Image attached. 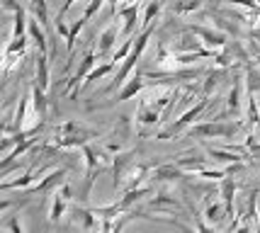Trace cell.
<instances>
[{"label":"cell","mask_w":260,"mask_h":233,"mask_svg":"<svg viewBox=\"0 0 260 233\" xmlns=\"http://www.w3.org/2000/svg\"><path fill=\"white\" fill-rule=\"evenodd\" d=\"M34 180H37V175L34 173H27L24 178H20V180H3L0 182V189H12V187H29Z\"/></svg>","instance_id":"29"},{"label":"cell","mask_w":260,"mask_h":233,"mask_svg":"<svg viewBox=\"0 0 260 233\" xmlns=\"http://www.w3.org/2000/svg\"><path fill=\"white\" fill-rule=\"evenodd\" d=\"M8 231H20V233H22L24 228H22V223H20V219H12L10 226H8Z\"/></svg>","instance_id":"36"},{"label":"cell","mask_w":260,"mask_h":233,"mask_svg":"<svg viewBox=\"0 0 260 233\" xmlns=\"http://www.w3.org/2000/svg\"><path fill=\"white\" fill-rule=\"evenodd\" d=\"M117 3H122V0H110V5H112V12H117Z\"/></svg>","instance_id":"38"},{"label":"cell","mask_w":260,"mask_h":233,"mask_svg":"<svg viewBox=\"0 0 260 233\" xmlns=\"http://www.w3.org/2000/svg\"><path fill=\"white\" fill-rule=\"evenodd\" d=\"M122 32H117V27H107L105 32L100 34V44H98V54H107L110 49L114 46V42H117V37H119Z\"/></svg>","instance_id":"22"},{"label":"cell","mask_w":260,"mask_h":233,"mask_svg":"<svg viewBox=\"0 0 260 233\" xmlns=\"http://www.w3.org/2000/svg\"><path fill=\"white\" fill-rule=\"evenodd\" d=\"M73 3H76V0H66V3H63V8L58 10V15H56V17H61V20H63V15H66V12L71 10V5H73Z\"/></svg>","instance_id":"37"},{"label":"cell","mask_w":260,"mask_h":233,"mask_svg":"<svg viewBox=\"0 0 260 233\" xmlns=\"http://www.w3.org/2000/svg\"><path fill=\"white\" fill-rule=\"evenodd\" d=\"M226 214H229V209H226V204H224V202H221V204H207V209H204V219L212 223V226H216V223L226 216Z\"/></svg>","instance_id":"21"},{"label":"cell","mask_w":260,"mask_h":233,"mask_svg":"<svg viewBox=\"0 0 260 233\" xmlns=\"http://www.w3.org/2000/svg\"><path fill=\"white\" fill-rule=\"evenodd\" d=\"M160 119V110L156 105H151L148 100H141L139 110H136V122L141 124H156Z\"/></svg>","instance_id":"14"},{"label":"cell","mask_w":260,"mask_h":233,"mask_svg":"<svg viewBox=\"0 0 260 233\" xmlns=\"http://www.w3.org/2000/svg\"><path fill=\"white\" fill-rule=\"evenodd\" d=\"M175 163H178L182 170H192L194 175H197L200 170L207 168V158H202V155H182V158H178Z\"/></svg>","instance_id":"19"},{"label":"cell","mask_w":260,"mask_h":233,"mask_svg":"<svg viewBox=\"0 0 260 233\" xmlns=\"http://www.w3.org/2000/svg\"><path fill=\"white\" fill-rule=\"evenodd\" d=\"M258 231H260V219H258Z\"/></svg>","instance_id":"40"},{"label":"cell","mask_w":260,"mask_h":233,"mask_svg":"<svg viewBox=\"0 0 260 233\" xmlns=\"http://www.w3.org/2000/svg\"><path fill=\"white\" fill-rule=\"evenodd\" d=\"M207 153L212 155L214 160H219V163H229V165H234V163H243V153L231 151V148L219 151V148H214V146H207Z\"/></svg>","instance_id":"15"},{"label":"cell","mask_w":260,"mask_h":233,"mask_svg":"<svg viewBox=\"0 0 260 233\" xmlns=\"http://www.w3.org/2000/svg\"><path fill=\"white\" fill-rule=\"evenodd\" d=\"M85 27V20L80 17V20H76V22L71 24V32H68V37H66V49H68V58L73 56V49H76V39H78V34H80V29Z\"/></svg>","instance_id":"25"},{"label":"cell","mask_w":260,"mask_h":233,"mask_svg":"<svg viewBox=\"0 0 260 233\" xmlns=\"http://www.w3.org/2000/svg\"><path fill=\"white\" fill-rule=\"evenodd\" d=\"M219 194H221V202L226 204L229 214H231V209H234V197H236V182L229 178H221V185H219Z\"/></svg>","instance_id":"17"},{"label":"cell","mask_w":260,"mask_h":233,"mask_svg":"<svg viewBox=\"0 0 260 233\" xmlns=\"http://www.w3.org/2000/svg\"><path fill=\"white\" fill-rule=\"evenodd\" d=\"M241 90H243V80L236 78V80H234V88L229 92V100H226V110L231 112V114H238V112H241Z\"/></svg>","instance_id":"20"},{"label":"cell","mask_w":260,"mask_h":233,"mask_svg":"<svg viewBox=\"0 0 260 233\" xmlns=\"http://www.w3.org/2000/svg\"><path fill=\"white\" fill-rule=\"evenodd\" d=\"M151 209H156V211H163V209L178 211L180 209V204H178L175 197H170V194H158L156 199H151Z\"/></svg>","instance_id":"23"},{"label":"cell","mask_w":260,"mask_h":233,"mask_svg":"<svg viewBox=\"0 0 260 233\" xmlns=\"http://www.w3.org/2000/svg\"><path fill=\"white\" fill-rule=\"evenodd\" d=\"M207 105H209V100H207V97H204V100H200L197 105H194V107H190V110L185 112V114H182L178 122H173V124L168 126V129H163V131L158 134V139H163V141H166V139H173V136H178V134H180L182 129L187 126V124H192L194 119H197V117L202 114Z\"/></svg>","instance_id":"4"},{"label":"cell","mask_w":260,"mask_h":233,"mask_svg":"<svg viewBox=\"0 0 260 233\" xmlns=\"http://www.w3.org/2000/svg\"><path fill=\"white\" fill-rule=\"evenodd\" d=\"M98 134L92 129H85L78 122H63L56 129V146L58 148H76V146H85L90 139H95Z\"/></svg>","instance_id":"1"},{"label":"cell","mask_w":260,"mask_h":233,"mask_svg":"<svg viewBox=\"0 0 260 233\" xmlns=\"http://www.w3.org/2000/svg\"><path fill=\"white\" fill-rule=\"evenodd\" d=\"M258 139H260V131H258Z\"/></svg>","instance_id":"41"},{"label":"cell","mask_w":260,"mask_h":233,"mask_svg":"<svg viewBox=\"0 0 260 233\" xmlns=\"http://www.w3.org/2000/svg\"><path fill=\"white\" fill-rule=\"evenodd\" d=\"M224 73H226V71H224V66L219 68V71H212V73H209V76H207V80H204V97H207V95H212V92H214L216 88H219V85H221V80H224Z\"/></svg>","instance_id":"24"},{"label":"cell","mask_w":260,"mask_h":233,"mask_svg":"<svg viewBox=\"0 0 260 233\" xmlns=\"http://www.w3.org/2000/svg\"><path fill=\"white\" fill-rule=\"evenodd\" d=\"M248 122H250V126H258L260 124L258 97H255V92H253V90H248Z\"/></svg>","instance_id":"28"},{"label":"cell","mask_w":260,"mask_h":233,"mask_svg":"<svg viewBox=\"0 0 260 233\" xmlns=\"http://www.w3.org/2000/svg\"><path fill=\"white\" fill-rule=\"evenodd\" d=\"M46 90L39 85V83H34L32 85V102H34V112H37V117L39 119H44L46 117V107H49V102H46Z\"/></svg>","instance_id":"18"},{"label":"cell","mask_w":260,"mask_h":233,"mask_svg":"<svg viewBox=\"0 0 260 233\" xmlns=\"http://www.w3.org/2000/svg\"><path fill=\"white\" fill-rule=\"evenodd\" d=\"M160 8H163V0H148L146 10H144V17H141V20H144L141 24H151V22H153V20L160 15Z\"/></svg>","instance_id":"27"},{"label":"cell","mask_w":260,"mask_h":233,"mask_svg":"<svg viewBox=\"0 0 260 233\" xmlns=\"http://www.w3.org/2000/svg\"><path fill=\"white\" fill-rule=\"evenodd\" d=\"M255 61H258V63H260V54H258V51H255Z\"/></svg>","instance_id":"39"},{"label":"cell","mask_w":260,"mask_h":233,"mask_svg":"<svg viewBox=\"0 0 260 233\" xmlns=\"http://www.w3.org/2000/svg\"><path fill=\"white\" fill-rule=\"evenodd\" d=\"M117 66L114 61H110V63H102V66H98V68H92L90 73H88V78H85V83H95V80H100V78H105L112 68Z\"/></svg>","instance_id":"31"},{"label":"cell","mask_w":260,"mask_h":233,"mask_svg":"<svg viewBox=\"0 0 260 233\" xmlns=\"http://www.w3.org/2000/svg\"><path fill=\"white\" fill-rule=\"evenodd\" d=\"M73 216H76V221H78V226L83 228V231H90V228H100V223H98V214H95V209H83V207H76L73 209Z\"/></svg>","instance_id":"12"},{"label":"cell","mask_w":260,"mask_h":233,"mask_svg":"<svg viewBox=\"0 0 260 233\" xmlns=\"http://www.w3.org/2000/svg\"><path fill=\"white\" fill-rule=\"evenodd\" d=\"M29 10H32V15L42 24H44V27H49V10H46V0H32V3H29Z\"/></svg>","instance_id":"26"},{"label":"cell","mask_w":260,"mask_h":233,"mask_svg":"<svg viewBox=\"0 0 260 233\" xmlns=\"http://www.w3.org/2000/svg\"><path fill=\"white\" fill-rule=\"evenodd\" d=\"M146 3H148V0H146Z\"/></svg>","instance_id":"42"},{"label":"cell","mask_w":260,"mask_h":233,"mask_svg":"<svg viewBox=\"0 0 260 233\" xmlns=\"http://www.w3.org/2000/svg\"><path fill=\"white\" fill-rule=\"evenodd\" d=\"M114 15H119L122 20H124V27H122V37L124 39H129L132 34H134L136 29V20H139V5L136 3H129V5H124V8H117V12Z\"/></svg>","instance_id":"9"},{"label":"cell","mask_w":260,"mask_h":233,"mask_svg":"<svg viewBox=\"0 0 260 233\" xmlns=\"http://www.w3.org/2000/svg\"><path fill=\"white\" fill-rule=\"evenodd\" d=\"M24 46H27V39H24V37H12V42L8 44L5 54H24Z\"/></svg>","instance_id":"32"},{"label":"cell","mask_w":260,"mask_h":233,"mask_svg":"<svg viewBox=\"0 0 260 233\" xmlns=\"http://www.w3.org/2000/svg\"><path fill=\"white\" fill-rule=\"evenodd\" d=\"M71 202V185H61V189L54 192V204H51V211H49V219L56 223L61 216H63V211H66V204Z\"/></svg>","instance_id":"10"},{"label":"cell","mask_w":260,"mask_h":233,"mask_svg":"<svg viewBox=\"0 0 260 233\" xmlns=\"http://www.w3.org/2000/svg\"><path fill=\"white\" fill-rule=\"evenodd\" d=\"M202 3H204V0H175V3H173V12H178V15H185V12L197 10V8H200Z\"/></svg>","instance_id":"30"},{"label":"cell","mask_w":260,"mask_h":233,"mask_svg":"<svg viewBox=\"0 0 260 233\" xmlns=\"http://www.w3.org/2000/svg\"><path fill=\"white\" fill-rule=\"evenodd\" d=\"M151 175H153V180H158V182H178V180L185 178V170L178 163H170V165H158Z\"/></svg>","instance_id":"11"},{"label":"cell","mask_w":260,"mask_h":233,"mask_svg":"<svg viewBox=\"0 0 260 233\" xmlns=\"http://www.w3.org/2000/svg\"><path fill=\"white\" fill-rule=\"evenodd\" d=\"M92 63H95V51H88V54H85V58L80 61V68L71 78H68V90H66L68 97H76V95H78L80 85L85 83L83 78H88V73L92 71Z\"/></svg>","instance_id":"5"},{"label":"cell","mask_w":260,"mask_h":233,"mask_svg":"<svg viewBox=\"0 0 260 233\" xmlns=\"http://www.w3.org/2000/svg\"><path fill=\"white\" fill-rule=\"evenodd\" d=\"M83 148V155H85V168H88V173H85V187H83V199L90 194L92 189V182H95V175L102 173L105 168H107V158L100 153V151H95L92 146H80Z\"/></svg>","instance_id":"2"},{"label":"cell","mask_w":260,"mask_h":233,"mask_svg":"<svg viewBox=\"0 0 260 233\" xmlns=\"http://www.w3.org/2000/svg\"><path fill=\"white\" fill-rule=\"evenodd\" d=\"M132 42H134V39H124V44L119 46V49H117V51H114V56H112V61L114 63H122V61H124L126 56H129V51H132Z\"/></svg>","instance_id":"33"},{"label":"cell","mask_w":260,"mask_h":233,"mask_svg":"<svg viewBox=\"0 0 260 233\" xmlns=\"http://www.w3.org/2000/svg\"><path fill=\"white\" fill-rule=\"evenodd\" d=\"M42 88H49V54L46 51H37V78H34Z\"/></svg>","instance_id":"16"},{"label":"cell","mask_w":260,"mask_h":233,"mask_svg":"<svg viewBox=\"0 0 260 233\" xmlns=\"http://www.w3.org/2000/svg\"><path fill=\"white\" fill-rule=\"evenodd\" d=\"M144 85H146V80L141 76H134L132 80H126L124 85H122V90H119V95L114 97V102H124V100H132L136 92H141L144 90Z\"/></svg>","instance_id":"13"},{"label":"cell","mask_w":260,"mask_h":233,"mask_svg":"<svg viewBox=\"0 0 260 233\" xmlns=\"http://www.w3.org/2000/svg\"><path fill=\"white\" fill-rule=\"evenodd\" d=\"M202 39L197 37V34L190 29V32H185L178 37V42L173 44V54L180 56V54H194V51H202Z\"/></svg>","instance_id":"8"},{"label":"cell","mask_w":260,"mask_h":233,"mask_svg":"<svg viewBox=\"0 0 260 233\" xmlns=\"http://www.w3.org/2000/svg\"><path fill=\"white\" fill-rule=\"evenodd\" d=\"M219 3H229V5H241V8H248L253 12H260V3L258 0H219Z\"/></svg>","instance_id":"34"},{"label":"cell","mask_w":260,"mask_h":233,"mask_svg":"<svg viewBox=\"0 0 260 233\" xmlns=\"http://www.w3.org/2000/svg\"><path fill=\"white\" fill-rule=\"evenodd\" d=\"M66 170L61 168V170H51L46 178H42L34 187L27 189V197H32V194H46V192H51V189H58V185H63L66 182Z\"/></svg>","instance_id":"6"},{"label":"cell","mask_w":260,"mask_h":233,"mask_svg":"<svg viewBox=\"0 0 260 233\" xmlns=\"http://www.w3.org/2000/svg\"><path fill=\"white\" fill-rule=\"evenodd\" d=\"M190 29H192V32L202 39V44L207 46V49H214V51H219V49H224V46L229 44L226 34H224V32H216V29H209V27H202V24H192Z\"/></svg>","instance_id":"7"},{"label":"cell","mask_w":260,"mask_h":233,"mask_svg":"<svg viewBox=\"0 0 260 233\" xmlns=\"http://www.w3.org/2000/svg\"><path fill=\"white\" fill-rule=\"evenodd\" d=\"M241 129V124L238 122H212V124H197L192 126V131L190 136L192 139H229V136H234V134Z\"/></svg>","instance_id":"3"},{"label":"cell","mask_w":260,"mask_h":233,"mask_svg":"<svg viewBox=\"0 0 260 233\" xmlns=\"http://www.w3.org/2000/svg\"><path fill=\"white\" fill-rule=\"evenodd\" d=\"M105 3H107V0H90V3H88V8H85V12H83V20L88 22L92 15H98V10H100Z\"/></svg>","instance_id":"35"}]
</instances>
